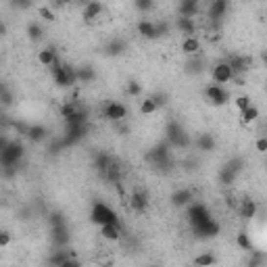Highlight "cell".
I'll return each mask as SVG.
<instances>
[{
    "label": "cell",
    "instance_id": "e0dca14e",
    "mask_svg": "<svg viewBox=\"0 0 267 267\" xmlns=\"http://www.w3.org/2000/svg\"><path fill=\"white\" fill-rule=\"evenodd\" d=\"M200 2H196V0H184V2H179L178 6V17H188V19H194L196 15L200 13Z\"/></svg>",
    "mask_w": 267,
    "mask_h": 267
},
{
    "label": "cell",
    "instance_id": "5bb4252c",
    "mask_svg": "<svg viewBox=\"0 0 267 267\" xmlns=\"http://www.w3.org/2000/svg\"><path fill=\"white\" fill-rule=\"evenodd\" d=\"M148 205H151V200H148V194L144 190H134L130 194V207L134 213H144Z\"/></svg>",
    "mask_w": 267,
    "mask_h": 267
},
{
    "label": "cell",
    "instance_id": "d590c367",
    "mask_svg": "<svg viewBox=\"0 0 267 267\" xmlns=\"http://www.w3.org/2000/svg\"><path fill=\"white\" fill-rule=\"evenodd\" d=\"M240 117H242V123H246V125H248V123H255V121L259 119V109H257L255 105L248 107L246 111L240 113Z\"/></svg>",
    "mask_w": 267,
    "mask_h": 267
},
{
    "label": "cell",
    "instance_id": "4316f807",
    "mask_svg": "<svg viewBox=\"0 0 267 267\" xmlns=\"http://www.w3.org/2000/svg\"><path fill=\"white\" fill-rule=\"evenodd\" d=\"M176 27L179 34H184L186 36H194V31H196V21L194 19H188V17H176Z\"/></svg>",
    "mask_w": 267,
    "mask_h": 267
},
{
    "label": "cell",
    "instance_id": "3957f363",
    "mask_svg": "<svg viewBox=\"0 0 267 267\" xmlns=\"http://www.w3.org/2000/svg\"><path fill=\"white\" fill-rule=\"evenodd\" d=\"M25 156V146L19 140H13V142L0 151V163L2 167H19V163Z\"/></svg>",
    "mask_w": 267,
    "mask_h": 267
},
{
    "label": "cell",
    "instance_id": "5b68a950",
    "mask_svg": "<svg viewBox=\"0 0 267 267\" xmlns=\"http://www.w3.org/2000/svg\"><path fill=\"white\" fill-rule=\"evenodd\" d=\"M165 132H167V144L171 148H188L190 146V138H188L186 130L178 121H169Z\"/></svg>",
    "mask_w": 267,
    "mask_h": 267
},
{
    "label": "cell",
    "instance_id": "6f0895ef",
    "mask_svg": "<svg viewBox=\"0 0 267 267\" xmlns=\"http://www.w3.org/2000/svg\"><path fill=\"white\" fill-rule=\"evenodd\" d=\"M265 130H267V123H265Z\"/></svg>",
    "mask_w": 267,
    "mask_h": 267
},
{
    "label": "cell",
    "instance_id": "1f68e13d",
    "mask_svg": "<svg viewBox=\"0 0 267 267\" xmlns=\"http://www.w3.org/2000/svg\"><path fill=\"white\" fill-rule=\"evenodd\" d=\"M27 38H29V40H34V42L42 40V38H44V27L40 25V23H36V21H29L27 23Z\"/></svg>",
    "mask_w": 267,
    "mask_h": 267
},
{
    "label": "cell",
    "instance_id": "7c38bea8",
    "mask_svg": "<svg viewBox=\"0 0 267 267\" xmlns=\"http://www.w3.org/2000/svg\"><path fill=\"white\" fill-rule=\"evenodd\" d=\"M227 63H230V67H232V71H234V80L240 75H245L250 65H253V59L250 57H238V54H234V57L227 59Z\"/></svg>",
    "mask_w": 267,
    "mask_h": 267
},
{
    "label": "cell",
    "instance_id": "f1b7e54d",
    "mask_svg": "<svg viewBox=\"0 0 267 267\" xmlns=\"http://www.w3.org/2000/svg\"><path fill=\"white\" fill-rule=\"evenodd\" d=\"M196 146H199V151H202V153H211V151H215V138L211 136V134H200V136L196 138Z\"/></svg>",
    "mask_w": 267,
    "mask_h": 267
},
{
    "label": "cell",
    "instance_id": "ee69618b",
    "mask_svg": "<svg viewBox=\"0 0 267 267\" xmlns=\"http://www.w3.org/2000/svg\"><path fill=\"white\" fill-rule=\"evenodd\" d=\"M151 98L155 100V105L159 107V109L167 105V100H169V96H167V94H165V92H155V94H151Z\"/></svg>",
    "mask_w": 267,
    "mask_h": 267
},
{
    "label": "cell",
    "instance_id": "52a82bcc",
    "mask_svg": "<svg viewBox=\"0 0 267 267\" xmlns=\"http://www.w3.org/2000/svg\"><path fill=\"white\" fill-rule=\"evenodd\" d=\"M211 77H213V84H217V86L230 84L234 80V71H232L230 63H227V61H219L217 65L211 69Z\"/></svg>",
    "mask_w": 267,
    "mask_h": 267
},
{
    "label": "cell",
    "instance_id": "e575fe53",
    "mask_svg": "<svg viewBox=\"0 0 267 267\" xmlns=\"http://www.w3.org/2000/svg\"><path fill=\"white\" fill-rule=\"evenodd\" d=\"M48 225H50V230L52 227H63V225H67V219L61 211H52V213L48 215Z\"/></svg>",
    "mask_w": 267,
    "mask_h": 267
},
{
    "label": "cell",
    "instance_id": "816d5d0a",
    "mask_svg": "<svg viewBox=\"0 0 267 267\" xmlns=\"http://www.w3.org/2000/svg\"><path fill=\"white\" fill-rule=\"evenodd\" d=\"M13 6H17V9H29L31 2H25V0H21V2H13Z\"/></svg>",
    "mask_w": 267,
    "mask_h": 267
},
{
    "label": "cell",
    "instance_id": "4dcf8cb0",
    "mask_svg": "<svg viewBox=\"0 0 267 267\" xmlns=\"http://www.w3.org/2000/svg\"><path fill=\"white\" fill-rule=\"evenodd\" d=\"M80 103H77V100H65V103H63L61 105V117H63V119H69V117H73L77 111H80Z\"/></svg>",
    "mask_w": 267,
    "mask_h": 267
},
{
    "label": "cell",
    "instance_id": "cb8c5ba5",
    "mask_svg": "<svg viewBox=\"0 0 267 267\" xmlns=\"http://www.w3.org/2000/svg\"><path fill=\"white\" fill-rule=\"evenodd\" d=\"M238 211H240V217L245 219V222H250V219H255V217H257L259 207H257V202H255L253 199H245V200L240 202Z\"/></svg>",
    "mask_w": 267,
    "mask_h": 267
},
{
    "label": "cell",
    "instance_id": "b9f144b4",
    "mask_svg": "<svg viewBox=\"0 0 267 267\" xmlns=\"http://www.w3.org/2000/svg\"><path fill=\"white\" fill-rule=\"evenodd\" d=\"M125 92H128V96H140L142 94V86H140V82H136V80H132V82H128V88H125Z\"/></svg>",
    "mask_w": 267,
    "mask_h": 267
},
{
    "label": "cell",
    "instance_id": "8d00e7d4",
    "mask_svg": "<svg viewBox=\"0 0 267 267\" xmlns=\"http://www.w3.org/2000/svg\"><path fill=\"white\" fill-rule=\"evenodd\" d=\"M156 109H159V107L155 105V100H153L151 96H148V98H144L142 103H140V113H142V115H146V117H148V115H153V113L156 111Z\"/></svg>",
    "mask_w": 267,
    "mask_h": 267
},
{
    "label": "cell",
    "instance_id": "44dd1931",
    "mask_svg": "<svg viewBox=\"0 0 267 267\" xmlns=\"http://www.w3.org/2000/svg\"><path fill=\"white\" fill-rule=\"evenodd\" d=\"M38 63H40L42 67H52L54 63H59V57H57V48L54 46H46V48H42L40 52H38Z\"/></svg>",
    "mask_w": 267,
    "mask_h": 267
},
{
    "label": "cell",
    "instance_id": "d4e9b609",
    "mask_svg": "<svg viewBox=\"0 0 267 267\" xmlns=\"http://www.w3.org/2000/svg\"><path fill=\"white\" fill-rule=\"evenodd\" d=\"M46 138H48V128H46V125H42V123L29 125L27 140H31V142H44Z\"/></svg>",
    "mask_w": 267,
    "mask_h": 267
},
{
    "label": "cell",
    "instance_id": "7402d4cb",
    "mask_svg": "<svg viewBox=\"0 0 267 267\" xmlns=\"http://www.w3.org/2000/svg\"><path fill=\"white\" fill-rule=\"evenodd\" d=\"M50 238L54 242V246H59V248H65L69 245V227L67 225H63V227H52L50 230Z\"/></svg>",
    "mask_w": 267,
    "mask_h": 267
},
{
    "label": "cell",
    "instance_id": "83f0119b",
    "mask_svg": "<svg viewBox=\"0 0 267 267\" xmlns=\"http://www.w3.org/2000/svg\"><path fill=\"white\" fill-rule=\"evenodd\" d=\"M94 80H96V71H94V67H90V65L77 67V82L80 84H92Z\"/></svg>",
    "mask_w": 267,
    "mask_h": 267
},
{
    "label": "cell",
    "instance_id": "4fadbf2b",
    "mask_svg": "<svg viewBox=\"0 0 267 267\" xmlns=\"http://www.w3.org/2000/svg\"><path fill=\"white\" fill-rule=\"evenodd\" d=\"M227 9H230V4H227L225 0H213V2L209 4V19H211V23H213L215 27L219 25V21L225 17Z\"/></svg>",
    "mask_w": 267,
    "mask_h": 267
},
{
    "label": "cell",
    "instance_id": "681fc988",
    "mask_svg": "<svg viewBox=\"0 0 267 267\" xmlns=\"http://www.w3.org/2000/svg\"><path fill=\"white\" fill-rule=\"evenodd\" d=\"M225 205L227 207H230V209H238L240 207V202H238V199H236V196H225Z\"/></svg>",
    "mask_w": 267,
    "mask_h": 267
},
{
    "label": "cell",
    "instance_id": "ac0fdd59",
    "mask_svg": "<svg viewBox=\"0 0 267 267\" xmlns=\"http://www.w3.org/2000/svg\"><path fill=\"white\" fill-rule=\"evenodd\" d=\"M100 236H103L105 240H109V242H119L123 238V227H121L119 222L103 225V227H100Z\"/></svg>",
    "mask_w": 267,
    "mask_h": 267
},
{
    "label": "cell",
    "instance_id": "f546056e",
    "mask_svg": "<svg viewBox=\"0 0 267 267\" xmlns=\"http://www.w3.org/2000/svg\"><path fill=\"white\" fill-rule=\"evenodd\" d=\"M69 257H73L71 253H69V250H65V248H57V250H54V253L48 257V263H50V267H61Z\"/></svg>",
    "mask_w": 267,
    "mask_h": 267
},
{
    "label": "cell",
    "instance_id": "7a4b0ae2",
    "mask_svg": "<svg viewBox=\"0 0 267 267\" xmlns=\"http://www.w3.org/2000/svg\"><path fill=\"white\" fill-rule=\"evenodd\" d=\"M90 222L94 225L103 227V225H109V223H117V222H119V217H117V213L109 205L96 200L92 205V211H90Z\"/></svg>",
    "mask_w": 267,
    "mask_h": 267
},
{
    "label": "cell",
    "instance_id": "c3c4849f",
    "mask_svg": "<svg viewBox=\"0 0 267 267\" xmlns=\"http://www.w3.org/2000/svg\"><path fill=\"white\" fill-rule=\"evenodd\" d=\"M11 245V234L9 232H0V246H2V248H6V246H9Z\"/></svg>",
    "mask_w": 267,
    "mask_h": 267
},
{
    "label": "cell",
    "instance_id": "7dc6e473",
    "mask_svg": "<svg viewBox=\"0 0 267 267\" xmlns=\"http://www.w3.org/2000/svg\"><path fill=\"white\" fill-rule=\"evenodd\" d=\"M255 148L259 153H267V136H261V138H257V142H255Z\"/></svg>",
    "mask_w": 267,
    "mask_h": 267
},
{
    "label": "cell",
    "instance_id": "ffe728a7",
    "mask_svg": "<svg viewBox=\"0 0 267 267\" xmlns=\"http://www.w3.org/2000/svg\"><path fill=\"white\" fill-rule=\"evenodd\" d=\"M138 34L144 38V40H156V23L151 19H140L138 21Z\"/></svg>",
    "mask_w": 267,
    "mask_h": 267
},
{
    "label": "cell",
    "instance_id": "9f6ffc18",
    "mask_svg": "<svg viewBox=\"0 0 267 267\" xmlns=\"http://www.w3.org/2000/svg\"><path fill=\"white\" fill-rule=\"evenodd\" d=\"M153 267H159V265H153Z\"/></svg>",
    "mask_w": 267,
    "mask_h": 267
},
{
    "label": "cell",
    "instance_id": "ba28073f",
    "mask_svg": "<svg viewBox=\"0 0 267 267\" xmlns=\"http://www.w3.org/2000/svg\"><path fill=\"white\" fill-rule=\"evenodd\" d=\"M103 115H105V119L113 121V123H119L128 117V107H125L123 103H119V100H111V103L105 105Z\"/></svg>",
    "mask_w": 267,
    "mask_h": 267
},
{
    "label": "cell",
    "instance_id": "2e32d148",
    "mask_svg": "<svg viewBox=\"0 0 267 267\" xmlns=\"http://www.w3.org/2000/svg\"><path fill=\"white\" fill-rule=\"evenodd\" d=\"M86 136V125H67V134L63 138V144L65 146H73Z\"/></svg>",
    "mask_w": 267,
    "mask_h": 267
},
{
    "label": "cell",
    "instance_id": "484cf974",
    "mask_svg": "<svg viewBox=\"0 0 267 267\" xmlns=\"http://www.w3.org/2000/svg\"><path fill=\"white\" fill-rule=\"evenodd\" d=\"M125 48H128L125 40H121V38H113L111 42H107V46H105V54H109V57H119V54L125 52Z\"/></svg>",
    "mask_w": 267,
    "mask_h": 267
},
{
    "label": "cell",
    "instance_id": "30bf717a",
    "mask_svg": "<svg viewBox=\"0 0 267 267\" xmlns=\"http://www.w3.org/2000/svg\"><path fill=\"white\" fill-rule=\"evenodd\" d=\"M240 165H242V161H240V159H236V161H230L227 165H223V167L219 169V174H217L219 184H223V186H230V184H234V179H236V178H238V174H240Z\"/></svg>",
    "mask_w": 267,
    "mask_h": 267
},
{
    "label": "cell",
    "instance_id": "836d02e7",
    "mask_svg": "<svg viewBox=\"0 0 267 267\" xmlns=\"http://www.w3.org/2000/svg\"><path fill=\"white\" fill-rule=\"evenodd\" d=\"M236 245H238V248L248 250V253H253V250H255V248H253V240H250V236H248L245 230L236 234Z\"/></svg>",
    "mask_w": 267,
    "mask_h": 267
},
{
    "label": "cell",
    "instance_id": "8fae6325",
    "mask_svg": "<svg viewBox=\"0 0 267 267\" xmlns=\"http://www.w3.org/2000/svg\"><path fill=\"white\" fill-rule=\"evenodd\" d=\"M169 200L176 209H188L194 202V194H192L190 188H178V190L171 194Z\"/></svg>",
    "mask_w": 267,
    "mask_h": 267
},
{
    "label": "cell",
    "instance_id": "11a10c76",
    "mask_svg": "<svg viewBox=\"0 0 267 267\" xmlns=\"http://www.w3.org/2000/svg\"><path fill=\"white\" fill-rule=\"evenodd\" d=\"M265 169H267V161H265Z\"/></svg>",
    "mask_w": 267,
    "mask_h": 267
},
{
    "label": "cell",
    "instance_id": "f907efd6",
    "mask_svg": "<svg viewBox=\"0 0 267 267\" xmlns=\"http://www.w3.org/2000/svg\"><path fill=\"white\" fill-rule=\"evenodd\" d=\"M61 267H82V263H80V261H77V259H75V257H69V259H67V261H65V263H63Z\"/></svg>",
    "mask_w": 267,
    "mask_h": 267
},
{
    "label": "cell",
    "instance_id": "d6a6232c",
    "mask_svg": "<svg viewBox=\"0 0 267 267\" xmlns=\"http://www.w3.org/2000/svg\"><path fill=\"white\" fill-rule=\"evenodd\" d=\"M217 263V257L213 253H200L194 259V267H213Z\"/></svg>",
    "mask_w": 267,
    "mask_h": 267
},
{
    "label": "cell",
    "instance_id": "74e56055",
    "mask_svg": "<svg viewBox=\"0 0 267 267\" xmlns=\"http://www.w3.org/2000/svg\"><path fill=\"white\" fill-rule=\"evenodd\" d=\"M234 105H236V107H238V111L242 113V111H246L248 107H253V100H250L248 94H240V96L234 98Z\"/></svg>",
    "mask_w": 267,
    "mask_h": 267
},
{
    "label": "cell",
    "instance_id": "ab89813d",
    "mask_svg": "<svg viewBox=\"0 0 267 267\" xmlns=\"http://www.w3.org/2000/svg\"><path fill=\"white\" fill-rule=\"evenodd\" d=\"M265 263V253L261 250H253L250 253V259H248V267H261Z\"/></svg>",
    "mask_w": 267,
    "mask_h": 267
},
{
    "label": "cell",
    "instance_id": "9a60e30c",
    "mask_svg": "<svg viewBox=\"0 0 267 267\" xmlns=\"http://www.w3.org/2000/svg\"><path fill=\"white\" fill-rule=\"evenodd\" d=\"M219 232H222V225H219V223L215 222V219H211V222L202 223V225H199V227H194V234H196L199 238H202V240L215 238Z\"/></svg>",
    "mask_w": 267,
    "mask_h": 267
},
{
    "label": "cell",
    "instance_id": "bcb514c9",
    "mask_svg": "<svg viewBox=\"0 0 267 267\" xmlns=\"http://www.w3.org/2000/svg\"><path fill=\"white\" fill-rule=\"evenodd\" d=\"M167 34H169V23H165V21L156 23V38H163V36H167Z\"/></svg>",
    "mask_w": 267,
    "mask_h": 267
},
{
    "label": "cell",
    "instance_id": "9c48e42d",
    "mask_svg": "<svg viewBox=\"0 0 267 267\" xmlns=\"http://www.w3.org/2000/svg\"><path fill=\"white\" fill-rule=\"evenodd\" d=\"M205 96L211 105H217V107H223L227 105V100H230V92H227L223 86H217V84H211L205 88Z\"/></svg>",
    "mask_w": 267,
    "mask_h": 267
},
{
    "label": "cell",
    "instance_id": "8992f818",
    "mask_svg": "<svg viewBox=\"0 0 267 267\" xmlns=\"http://www.w3.org/2000/svg\"><path fill=\"white\" fill-rule=\"evenodd\" d=\"M146 161L155 165V167H165V165H171V146L167 142H161V144H156L153 146L151 151L146 153Z\"/></svg>",
    "mask_w": 267,
    "mask_h": 267
},
{
    "label": "cell",
    "instance_id": "603a6c76",
    "mask_svg": "<svg viewBox=\"0 0 267 267\" xmlns=\"http://www.w3.org/2000/svg\"><path fill=\"white\" fill-rule=\"evenodd\" d=\"M103 11H105V6L100 4V2H86L84 4V9H82V17L86 19V21H94V19H98L100 15H103Z\"/></svg>",
    "mask_w": 267,
    "mask_h": 267
},
{
    "label": "cell",
    "instance_id": "277c9868",
    "mask_svg": "<svg viewBox=\"0 0 267 267\" xmlns=\"http://www.w3.org/2000/svg\"><path fill=\"white\" fill-rule=\"evenodd\" d=\"M186 219H188V223H190V227L194 230V227H199L202 223H207L213 219V215H211V211L209 207L205 205V202H199V200H194L190 207L186 209Z\"/></svg>",
    "mask_w": 267,
    "mask_h": 267
},
{
    "label": "cell",
    "instance_id": "d6986e66",
    "mask_svg": "<svg viewBox=\"0 0 267 267\" xmlns=\"http://www.w3.org/2000/svg\"><path fill=\"white\" fill-rule=\"evenodd\" d=\"M179 48H182V52L186 54V57H199L200 54V40L196 36H186L182 44H179Z\"/></svg>",
    "mask_w": 267,
    "mask_h": 267
},
{
    "label": "cell",
    "instance_id": "7bdbcfd3",
    "mask_svg": "<svg viewBox=\"0 0 267 267\" xmlns=\"http://www.w3.org/2000/svg\"><path fill=\"white\" fill-rule=\"evenodd\" d=\"M38 15H40L44 21H54V19H57V17H54V13H52V9H50V4L40 6V9H38Z\"/></svg>",
    "mask_w": 267,
    "mask_h": 267
},
{
    "label": "cell",
    "instance_id": "6da1fadb",
    "mask_svg": "<svg viewBox=\"0 0 267 267\" xmlns=\"http://www.w3.org/2000/svg\"><path fill=\"white\" fill-rule=\"evenodd\" d=\"M50 73L59 88H73L77 84V67L69 65V63H54L50 67Z\"/></svg>",
    "mask_w": 267,
    "mask_h": 267
},
{
    "label": "cell",
    "instance_id": "f6af8a7d",
    "mask_svg": "<svg viewBox=\"0 0 267 267\" xmlns=\"http://www.w3.org/2000/svg\"><path fill=\"white\" fill-rule=\"evenodd\" d=\"M0 100H2V107H11V105H13V94H11V90L6 88V86H2V92H0Z\"/></svg>",
    "mask_w": 267,
    "mask_h": 267
},
{
    "label": "cell",
    "instance_id": "60d3db41",
    "mask_svg": "<svg viewBox=\"0 0 267 267\" xmlns=\"http://www.w3.org/2000/svg\"><path fill=\"white\" fill-rule=\"evenodd\" d=\"M134 9L140 11V13H148L155 9V2L153 0H134Z\"/></svg>",
    "mask_w": 267,
    "mask_h": 267
},
{
    "label": "cell",
    "instance_id": "db71d44e",
    "mask_svg": "<svg viewBox=\"0 0 267 267\" xmlns=\"http://www.w3.org/2000/svg\"><path fill=\"white\" fill-rule=\"evenodd\" d=\"M265 27H267V15H265Z\"/></svg>",
    "mask_w": 267,
    "mask_h": 267
},
{
    "label": "cell",
    "instance_id": "f5cc1de1",
    "mask_svg": "<svg viewBox=\"0 0 267 267\" xmlns=\"http://www.w3.org/2000/svg\"><path fill=\"white\" fill-rule=\"evenodd\" d=\"M261 59H263V63H265V67H267V52H263V57H261Z\"/></svg>",
    "mask_w": 267,
    "mask_h": 267
},
{
    "label": "cell",
    "instance_id": "f35d334b",
    "mask_svg": "<svg viewBox=\"0 0 267 267\" xmlns=\"http://www.w3.org/2000/svg\"><path fill=\"white\" fill-rule=\"evenodd\" d=\"M184 67H186L188 73H200L202 71V61H200V57H192Z\"/></svg>",
    "mask_w": 267,
    "mask_h": 267
}]
</instances>
